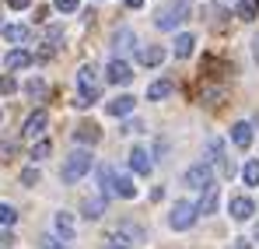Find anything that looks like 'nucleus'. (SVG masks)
Returning a JSON list of instances; mask_svg holds the SVG:
<instances>
[{"instance_id": "obj_1", "label": "nucleus", "mask_w": 259, "mask_h": 249, "mask_svg": "<svg viewBox=\"0 0 259 249\" xmlns=\"http://www.w3.org/2000/svg\"><path fill=\"white\" fill-rule=\"evenodd\" d=\"M91 165H95L91 151H74V155H67L60 179H63V183H77V179H84L88 172H91Z\"/></svg>"}, {"instance_id": "obj_2", "label": "nucleus", "mask_w": 259, "mask_h": 249, "mask_svg": "<svg viewBox=\"0 0 259 249\" xmlns=\"http://www.w3.org/2000/svg\"><path fill=\"white\" fill-rule=\"evenodd\" d=\"M196 204H189V200H175L172 214H168V225H172L175 232H186V228H193V221H196Z\"/></svg>"}, {"instance_id": "obj_3", "label": "nucleus", "mask_w": 259, "mask_h": 249, "mask_svg": "<svg viewBox=\"0 0 259 249\" xmlns=\"http://www.w3.org/2000/svg\"><path fill=\"white\" fill-rule=\"evenodd\" d=\"M186 186H193V190H210V186H214V165H210V162L189 165L186 168Z\"/></svg>"}, {"instance_id": "obj_4", "label": "nucleus", "mask_w": 259, "mask_h": 249, "mask_svg": "<svg viewBox=\"0 0 259 249\" xmlns=\"http://www.w3.org/2000/svg\"><path fill=\"white\" fill-rule=\"evenodd\" d=\"M77 84H81V98H84V102H91V98H98V95H102V81H98V70H95L91 63H84V67L77 70Z\"/></svg>"}, {"instance_id": "obj_5", "label": "nucleus", "mask_w": 259, "mask_h": 249, "mask_svg": "<svg viewBox=\"0 0 259 249\" xmlns=\"http://www.w3.org/2000/svg\"><path fill=\"white\" fill-rule=\"evenodd\" d=\"M186 18H189V0H175L172 7H165V11L158 14V28L168 32V28H175V25L186 21Z\"/></svg>"}, {"instance_id": "obj_6", "label": "nucleus", "mask_w": 259, "mask_h": 249, "mask_svg": "<svg viewBox=\"0 0 259 249\" xmlns=\"http://www.w3.org/2000/svg\"><path fill=\"white\" fill-rule=\"evenodd\" d=\"M207 155H210V165L221 172V175H235V165L224 158V144H221V137H207Z\"/></svg>"}, {"instance_id": "obj_7", "label": "nucleus", "mask_w": 259, "mask_h": 249, "mask_svg": "<svg viewBox=\"0 0 259 249\" xmlns=\"http://www.w3.org/2000/svg\"><path fill=\"white\" fill-rule=\"evenodd\" d=\"M46 123H49V116H46V109H35L28 120H25V137L28 140H35V137H42L46 133Z\"/></svg>"}, {"instance_id": "obj_8", "label": "nucleus", "mask_w": 259, "mask_h": 249, "mask_svg": "<svg viewBox=\"0 0 259 249\" xmlns=\"http://www.w3.org/2000/svg\"><path fill=\"white\" fill-rule=\"evenodd\" d=\"M133 28H126V25H123V28H119V32H116V35H112V53H116V60H123V53H130V49H133Z\"/></svg>"}, {"instance_id": "obj_9", "label": "nucleus", "mask_w": 259, "mask_h": 249, "mask_svg": "<svg viewBox=\"0 0 259 249\" xmlns=\"http://www.w3.org/2000/svg\"><path fill=\"white\" fill-rule=\"evenodd\" d=\"M228 210H231V218H235V221H249V218L256 214V207H252V200H249V197H231Z\"/></svg>"}, {"instance_id": "obj_10", "label": "nucleus", "mask_w": 259, "mask_h": 249, "mask_svg": "<svg viewBox=\"0 0 259 249\" xmlns=\"http://www.w3.org/2000/svg\"><path fill=\"white\" fill-rule=\"evenodd\" d=\"M105 74H109V81H112V84H130V81H133V70H130L126 60H112Z\"/></svg>"}, {"instance_id": "obj_11", "label": "nucleus", "mask_w": 259, "mask_h": 249, "mask_svg": "<svg viewBox=\"0 0 259 249\" xmlns=\"http://www.w3.org/2000/svg\"><path fill=\"white\" fill-rule=\"evenodd\" d=\"M137 60L144 67H158V63H165V49L161 46H140L137 49Z\"/></svg>"}, {"instance_id": "obj_12", "label": "nucleus", "mask_w": 259, "mask_h": 249, "mask_svg": "<svg viewBox=\"0 0 259 249\" xmlns=\"http://www.w3.org/2000/svg\"><path fill=\"white\" fill-rule=\"evenodd\" d=\"M4 67L7 70H25V67H32V53L28 49H11L4 56Z\"/></svg>"}, {"instance_id": "obj_13", "label": "nucleus", "mask_w": 259, "mask_h": 249, "mask_svg": "<svg viewBox=\"0 0 259 249\" xmlns=\"http://www.w3.org/2000/svg\"><path fill=\"white\" fill-rule=\"evenodd\" d=\"M130 168H133V172H140V175H147V172L154 168L151 155H147V148H133V151H130Z\"/></svg>"}, {"instance_id": "obj_14", "label": "nucleus", "mask_w": 259, "mask_h": 249, "mask_svg": "<svg viewBox=\"0 0 259 249\" xmlns=\"http://www.w3.org/2000/svg\"><path fill=\"white\" fill-rule=\"evenodd\" d=\"M74 137H77L81 144H98V140H102V126L98 123H81L74 130Z\"/></svg>"}, {"instance_id": "obj_15", "label": "nucleus", "mask_w": 259, "mask_h": 249, "mask_svg": "<svg viewBox=\"0 0 259 249\" xmlns=\"http://www.w3.org/2000/svg\"><path fill=\"white\" fill-rule=\"evenodd\" d=\"M172 78H158V81L151 84V88H147V98H151V102H161V98H168V95H172Z\"/></svg>"}, {"instance_id": "obj_16", "label": "nucleus", "mask_w": 259, "mask_h": 249, "mask_svg": "<svg viewBox=\"0 0 259 249\" xmlns=\"http://www.w3.org/2000/svg\"><path fill=\"white\" fill-rule=\"evenodd\" d=\"M133 102H137L133 95H116V98H112V102H109L105 109H109V116H130V109H133Z\"/></svg>"}, {"instance_id": "obj_17", "label": "nucleus", "mask_w": 259, "mask_h": 249, "mask_svg": "<svg viewBox=\"0 0 259 249\" xmlns=\"http://www.w3.org/2000/svg\"><path fill=\"white\" fill-rule=\"evenodd\" d=\"M231 140H235V148H249L252 144V123H235L231 126Z\"/></svg>"}, {"instance_id": "obj_18", "label": "nucleus", "mask_w": 259, "mask_h": 249, "mask_svg": "<svg viewBox=\"0 0 259 249\" xmlns=\"http://www.w3.org/2000/svg\"><path fill=\"white\" fill-rule=\"evenodd\" d=\"M56 232L63 235V242H74V235H77V232H74V218H70L67 210H60V214H56Z\"/></svg>"}, {"instance_id": "obj_19", "label": "nucleus", "mask_w": 259, "mask_h": 249, "mask_svg": "<svg viewBox=\"0 0 259 249\" xmlns=\"http://www.w3.org/2000/svg\"><path fill=\"white\" fill-rule=\"evenodd\" d=\"M112 193H119V197L133 200V197H137V186H133V179H130V175H116V183H112Z\"/></svg>"}, {"instance_id": "obj_20", "label": "nucleus", "mask_w": 259, "mask_h": 249, "mask_svg": "<svg viewBox=\"0 0 259 249\" xmlns=\"http://www.w3.org/2000/svg\"><path fill=\"white\" fill-rule=\"evenodd\" d=\"M28 35H32V32H28L25 25H4V39L7 42H28Z\"/></svg>"}, {"instance_id": "obj_21", "label": "nucleus", "mask_w": 259, "mask_h": 249, "mask_svg": "<svg viewBox=\"0 0 259 249\" xmlns=\"http://www.w3.org/2000/svg\"><path fill=\"white\" fill-rule=\"evenodd\" d=\"M193 46H196V39H193L189 32L175 35V56H179V60H182V56H189V53H193Z\"/></svg>"}, {"instance_id": "obj_22", "label": "nucleus", "mask_w": 259, "mask_h": 249, "mask_svg": "<svg viewBox=\"0 0 259 249\" xmlns=\"http://www.w3.org/2000/svg\"><path fill=\"white\" fill-rule=\"evenodd\" d=\"M84 214L88 218H102V214H105V197H102V193H98V197H88L84 200Z\"/></svg>"}, {"instance_id": "obj_23", "label": "nucleus", "mask_w": 259, "mask_h": 249, "mask_svg": "<svg viewBox=\"0 0 259 249\" xmlns=\"http://www.w3.org/2000/svg\"><path fill=\"white\" fill-rule=\"evenodd\" d=\"M238 18H242V21L259 18V0H238Z\"/></svg>"}, {"instance_id": "obj_24", "label": "nucleus", "mask_w": 259, "mask_h": 249, "mask_svg": "<svg viewBox=\"0 0 259 249\" xmlns=\"http://www.w3.org/2000/svg\"><path fill=\"white\" fill-rule=\"evenodd\" d=\"M214 207H217V186H210V190H203V200L196 204V210L200 214H210Z\"/></svg>"}, {"instance_id": "obj_25", "label": "nucleus", "mask_w": 259, "mask_h": 249, "mask_svg": "<svg viewBox=\"0 0 259 249\" xmlns=\"http://www.w3.org/2000/svg\"><path fill=\"white\" fill-rule=\"evenodd\" d=\"M242 179H245V186H259V158H252L242 168Z\"/></svg>"}, {"instance_id": "obj_26", "label": "nucleus", "mask_w": 259, "mask_h": 249, "mask_svg": "<svg viewBox=\"0 0 259 249\" xmlns=\"http://www.w3.org/2000/svg\"><path fill=\"white\" fill-rule=\"evenodd\" d=\"M105 249H130V239H126V232L119 228V232H112L109 239H105Z\"/></svg>"}, {"instance_id": "obj_27", "label": "nucleus", "mask_w": 259, "mask_h": 249, "mask_svg": "<svg viewBox=\"0 0 259 249\" xmlns=\"http://www.w3.org/2000/svg\"><path fill=\"white\" fill-rule=\"evenodd\" d=\"M14 221H18L14 207H11V204H0V225H14Z\"/></svg>"}, {"instance_id": "obj_28", "label": "nucleus", "mask_w": 259, "mask_h": 249, "mask_svg": "<svg viewBox=\"0 0 259 249\" xmlns=\"http://www.w3.org/2000/svg\"><path fill=\"white\" fill-rule=\"evenodd\" d=\"M60 39H63V28H60V25H49V28H46V42H49V46H56Z\"/></svg>"}, {"instance_id": "obj_29", "label": "nucleus", "mask_w": 259, "mask_h": 249, "mask_svg": "<svg viewBox=\"0 0 259 249\" xmlns=\"http://www.w3.org/2000/svg\"><path fill=\"white\" fill-rule=\"evenodd\" d=\"M21 183L25 186H39V168H25L21 172Z\"/></svg>"}, {"instance_id": "obj_30", "label": "nucleus", "mask_w": 259, "mask_h": 249, "mask_svg": "<svg viewBox=\"0 0 259 249\" xmlns=\"http://www.w3.org/2000/svg\"><path fill=\"white\" fill-rule=\"evenodd\" d=\"M28 95H32V98H42V95H46V84L39 81V78H32V81H28Z\"/></svg>"}, {"instance_id": "obj_31", "label": "nucleus", "mask_w": 259, "mask_h": 249, "mask_svg": "<svg viewBox=\"0 0 259 249\" xmlns=\"http://www.w3.org/2000/svg\"><path fill=\"white\" fill-rule=\"evenodd\" d=\"M53 4H56L60 14H74V11H77V0H53Z\"/></svg>"}, {"instance_id": "obj_32", "label": "nucleus", "mask_w": 259, "mask_h": 249, "mask_svg": "<svg viewBox=\"0 0 259 249\" xmlns=\"http://www.w3.org/2000/svg\"><path fill=\"white\" fill-rule=\"evenodd\" d=\"M14 88H18V84H14V78H11V74H4V78H0V95H11Z\"/></svg>"}, {"instance_id": "obj_33", "label": "nucleus", "mask_w": 259, "mask_h": 249, "mask_svg": "<svg viewBox=\"0 0 259 249\" xmlns=\"http://www.w3.org/2000/svg\"><path fill=\"white\" fill-rule=\"evenodd\" d=\"M46 155H49V140H39V144L32 148V158L39 162V158H46Z\"/></svg>"}, {"instance_id": "obj_34", "label": "nucleus", "mask_w": 259, "mask_h": 249, "mask_svg": "<svg viewBox=\"0 0 259 249\" xmlns=\"http://www.w3.org/2000/svg\"><path fill=\"white\" fill-rule=\"evenodd\" d=\"M39 246H42V249H63L56 235H42V239H39Z\"/></svg>"}, {"instance_id": "obj_35", "label": "nucleus", "mask_w": 259, "mask_h": 249, "mask_svg": "<svg viewBox=\"0 0 259 249\" xmlns=\"http://www.w3.org/2000/svg\"><path fill=\"white\" fill-rule=\"evenodd\" d=\"M140 130H144V126L137 123V120H130V123H126V126H123V133H140Z\"/></svg>"}, {"instance_id": "obj_36", "label": "nucleus", "mask_w": 259, "mask_h": 249, "mask_svg": "<svg viewBox=\"0 0 259 249\" xmlns=\"http://www.w3.org/2000/svg\"><path fill=\"white\" fill-rule=\"evenodd\" d=\"M7 4H11V7H14V11H21V7H28V4H32V0H7Z\"/></svg>"}, {"instance_id": "obj_37", "label": "nucleus", "mask_w": 259, "mask_h": 249, "mask_svg": "<svg viewBox=\"0 0 259 249\" xmlns=\"http://www.w3.org/2000/svg\"><path fill=\"white\" fill-rule=\"evenodd\" d=\"M231 249H252V246H249V239H235V246H231Z\"/></svg>"}, {"instance_id": "obj_38", "label": "nucleus", "mask_w": 259, "mask_h": 249, "mask_svg": "<svg viewBox=\"0 0 259 249\" xmlns=\"http://www.w3.org/2000/svg\"><path fill=\"white\" fill-rule=\"evenodd\" d=\"M252 56L259 60V35H256V42H252Z\"/></svg>"}, {"instance_id": "obj_39", "label": "nucleus", "mask_w": 259, "mask_h": 249, "mask_svg": "<svg viewBox=\"0 0 259 249\" xmlns=\"http://www.w3.org/2000/svg\"><path fill=\"white\" fill-rule=\"evenodd\" d=\"M130 7H144V0H126Z\"/></svg>"}, {"instance_id": "obj_40", "label": "nucleus", "mask_w": 259, "mask_h": 249, "mask_svg": "<svg viewBox=\"0 0 259 249\" xmlns=\"http://www.w3.org/2000/svg\"><path fill=\"white\" fill-rule=\"evenodd\" d=\"M256 242H259V225H256Z\"/></svg>"}]
</instances>
